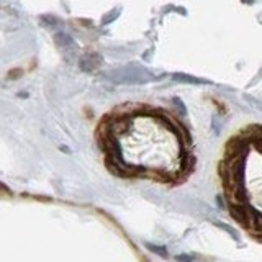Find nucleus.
<instances>
[{
	"label": "nucleus",
	"instance_id": "nucleus-1",
	"mask_svg": "<svg viewBox=\"0 0 262 262\" xmlns=\"http://www.w3.org/2000/svg\"><path fill=\"white\" fill-rule=\"evenodd\" d=\"M106 76L117 84H143V82L154 79L151 72H147L143 68H136V66H128V68L112 71Z\"/></svg>",
	"mask_w": 262,
	"mask_h": 262
},
{
	"label": "nucleus",
	"instance_id": "nucleus-2",
	"mask_svg": "<svg viewBox=\"0 0 262 262\" xmlns=\"http://www.w3.org/2000/svg\"><path fill=\"white\" fill-rule=\"evenodd\" d=\"M97 57H100L98 54H87V56H84L80 59V68H82V71H94V69H97V66L100 64V62H92L94 59H97Z\"/></svg>",
	"mask_w": 262,
	"mask_h": 262
},
{
	"label": "nucleus",
	"instance_id": "nucleus-3",
	"mask_svg": "<svg viewBox=\"0 0 262 262\" xmlns=\"http://www.w3.org/2000/svg\"><path fill=\"white\" fill-rule=\"evenodd\" d=\"M176 80L179 82H187V84H208V80H202V79H196V77H192V76H187V74H174Z\"/></svg>",
	"mask_w": 262,
	"mask_h": 262
},
{
	"label": "nucleus",
	"instance_id": "nucleus-4",
	"mask_svg": "<svg viewBox=\"0 0 262 262\" xmlns=\"http://www.w3.org/2000/svg\"><path fill=\"white\" fill-rule=\"evenodd\" d=\"M57 38V43H59L61 46H71L74 41L69 35H64V33H59V35L56 36Z\"/></svg>",
	"mask_w": 262,
	"mask_h": 262
},
{
	"label": "nucleus",
	"instance_id": "nucleus-5",
	"mask_svg": "<svg viewBox=\"0 0 262 262\" xmlns=\"http://www.w3.org/2000/svg\"><path fill=\"white\" fill-rule=\"evenodd\" d=\"M147 248H149L152 252L159 254V256H162V257H167V251H166V248H161V246H152V244H147Z\"/></svg>",
	"mask_w": 262,
	"mask_h": 262
},
{
	"label": "nucleus",
	"instance_id": "nucleus-6",
	"mask_svg": "<svg viewBox=\"0 0 262 262\" xmlns=\"http://www.w3.org/2000/svg\"><path fill=\"white\" fill-rule=\"evenodd\" d=\"M118 8H117V10H113V12H110L108 15H106V16H103V23L106 25V23H110L112 20H115V18H117V16H118Z\"/></svg>",
	"mask_w": 262,
	"mask_h": 262
},
{
	"label": "nucleus",
	"instance_id": "nucleus-7",
	"mask_svg": "<svg viewBox=\"0 0 262 262\" xmlns=\"http://www.w3.org/2000/svg\"><path fill=\"white\" fill-rule=\"evenodd\" d=\"M177 260H193V256H177Z\"/></svg>",
	"mask_w": 262,
	"mask_h": 262
}]
</instances>
